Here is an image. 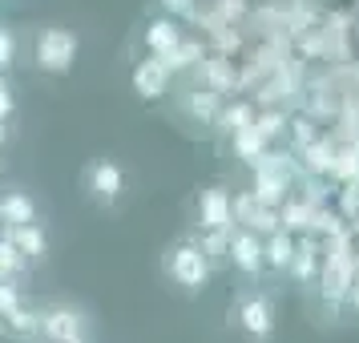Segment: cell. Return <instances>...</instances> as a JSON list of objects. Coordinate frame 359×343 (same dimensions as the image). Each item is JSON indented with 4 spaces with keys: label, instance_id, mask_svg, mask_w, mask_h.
<instances>
[{
    "label": "cell",
    "instance_id": "1",
    "mask_svg": "<svg viewBox=\"0 0 359 343\" xmlns=\"http://www.w3.org/2000/svg\"><path fill=\"white\" fill-rule=\"evenodd\" d=\"M230 327L246 343H271L278 331V307L262 287H243L230 303Z\"/></svg>",
    "mask_w": 359,
    "mask_h": 343
},
{
    "label": "cell",
    "instance_id": "2",
    "mask_svg": "<svg viewBox=\"0 0 359 343\" xmlns=\"http://www.w3.org/2000/svg\"><path fill=\"white\" fill-rule=\"evenodd\" d=\"M36 343H93V319L77 303H41Z\"/></svg>",
    "mask_w": 359,
    "mask_h": 343
},
{
    "label": "cell",
    "instance_id": "3",
    "mask_svg": "<svg viewBox=\"0 0 359 343\" xmlns=\"http://www.w3.org/2000/svg\"><path fill=\"white\" fill-rule=\"evenodd\" d=\"M162 267H165V275H170V283L186 295L206 291V287H210V275H214L210 255H206L202 243H194V238H182V243L170 246Z\"/></svg>",
    "mask_w": 359,
    "mask_h": 343
},
{
    "label": "cell",
    "instance_id": "4",
    "mask_svg": "<svg viewBox=\"0 0 359 343\" xmlns=\"http://www.w3.org/2000/svg\"><path fill=\"white\" fill-rule=\"evenodd\" d=\"M77 53H81L77 33L73 29H61V25H49L33 41V65L41 73H49V77H65L77 65Z\"/></svg>",
    "mask_w": 359,
    "mask_h": 343
},
{
    "label": "cell",
    "instance_id": "5",
    "mask_svg": "<svg viewBox=\"0 0 359 343\" xmlns=\"http://www.w3.org/2000/svg\"><path fill=\"white\" fill-rule=\"evenodd\" d=\"M81 186H85V198H89L93 206H101V210H114L117 202L126 198L130 178H126L121 162H114V158H93V162L85 166Z\"/></svg>",
    "mask_w": 359,
    "mask_h": 343
},
{
    "label": "cell",
    "instance_id": "6",
    "mask_svg": "<svg viewBox=\"0 0 359 343\" xmlns=\"http://www.w3.org/2000/svg\"><path fill=\"white\" fill-rule=\"evenodd\" d=\"M226 262L246 278V283H255V278L266 271L262 267V234L250 227H230L226 234Z\"/></svg>",
    "mask_w": 359,
    "mask_h": 343
},
{
    "label": "cell",
    "instance_id": "7",
    "mask_svg": "<svg viewBox=\"0 0 359 343\" xmlns=\"http://www.w3.org/2000/svg\"><path fill=\"white\" fill-rule=\"evenodd\" d=\"M194 218L202 234H226L234 227V202L226 186H206L194 202Z\"/></svg>",
    "mask_w": 359,
    "mask_h": 343
},
{
    "label": "cell",
    "instance_id": "8",
    "mask_svg": "<svg viewBox=\"0 0 359 343\" xmlns=\"http://www.w3.org/2000/svg\"><path fill=\"white\" fill-rule=\"evenodd\" d=\"M351 262L343 259V255H323V267H319V278H315V287L323 295V307L335 315V311L347 303V287H351Z\"/></svg>",
    "mask_w": 359,
    "mask_h": 343
},
{
    "label": "cell",
    "instance_id": "9",
    "mask_svg": "<svg viewBox=\"0 0 359 343\" xmlns=\"http://www.w3.org/2000/svg\"><path fill=\"white\" fill-rule=\"evenodd\" d=\"M130 85H133V93H137L142 101H162L165 93H170V85H174V73H170V65H165L162 57L149 53L146 61H137Z\"/></svg>",
    "mask_w": 359,
    "mask_h": 343
},
{
    "label": "cell",
    "instance_id": "10",
    "mask_svg": "<svg viewBox=\"0 0 359 343\" xmlns=\"http://www.w3.org/2000/svg\"><path fill=\"white\" fill-rule=\"evenodd\" d=\"M319 267H323L319 243H315L311 234H303V238H294V259H291V267H287V275L294 278V287H303V291H311V287H315V278H319Z\"/></svg>",
    "mask_w": 359,
    "mask_h": 343
},
{
    "label": "cell",
    "instance_id": "11",
    "mask_svg": "<svg viewBox=\"0 0 359 343\" xmlns=\"http://www.w3.org/2000/svg\"><path fill=\"white\" fill-rule=\"evenodd\" d=\"M0 234L8 238V243L17 246L20 255L29 262H45L49 259V234L41 222H20V227H0Z\"/></svg>",
    "mask_w": 359,
    "mask_h": 343
},
{
    "label": "cell",
    "instance_id": "12",
    "mask_svg": "<svg viewBox=\"0 0 359 343\" xmlns=\"http://www.w3.org/2000/svg\"><path fill=\"white\" fill-rule=\"evenodd\" d=\"M182 114L190 117L194 126H214L218 114H222V93L218 89H206V85L202 89L194 85V89L182 93Z\"/></svg>",
    "mask_w": 359,
    "mask_h": 343
},
{
    "label": "cell",
    "instance_id": "13",
    "mask_svg": "<svg viewBox=\"0 0 359 343\" xmlns=\"http://www.w3.org/2000/svg\"><path fill=\"white\" fill-rule=\"evenodd\" d=\"M291 259H294V234L283 230V227H275L266 238H262V267H266L271 275H287Z\"/></svg>",
    "mask_w": 359,
    "mask_h": 343
},
{
    "label": "cell",
    "instance_id": "14",
    "mask_svg": "<svg viewBox=\"0 0 359 343\" xmlns=\"http://www.w3.org/2000/svg\"><path fill=\"white\" fill-rule=\"evenodd\" d=\"M0 335L13 343H36V303H20L8 315H0Z\"/></svg>",
    "mask_w": 359,
    "mask_h": 343
},
{
    "label": "cell",
    "instance_id": "15",
    "mask_svg": "<svg viewBox=\"0 0 359 343\" xmlns=\"http://www.w3.org/2000/svg\"><path fill=\"white\" fill-rule=\"evenodd\" d=\"M20 222H41V206L25 190H4L0 194V227H20Z\"/></svg>",
    "mask_w": 359,
    "mask_h": 343
},
{
    "label": "cell",
    "instance_id": "16",
    "mask_svg": "<svg viewBox=\"0 0 359 343\" xmlns=\"http://www.w3.org/2000/svg\"><path fill=\"white\" fill-rule=\"evenodd\" d=\"M146 53H154V57H165L170 49H178L182 45V29H178V20H170V17H158V20H149L146 25Z\"/></svg>",
    "mask_w": 359,
    "mask_h": 343
},
{
    "label": "cell",
    "instance_id": "17",
    "mask_svg": "<svg viewBox=\"0 0 359 343\" xmlns=\"http://www.w3.org/2000/svg\"><path fill=\"white\" fill-rule=\"evenodd\" d=\"M234 149L243 154L246 162H259L262 154H266V137L255 126H243V130H234Z\"/></svg>",
    "mask_w": 359,
    "mask_h": 343
},
{
    "label": "cell",
    "instance_id": "18",
    "mask_svg": "<svg viewBox=\"0 0 359 343\" xmlns=\"http://www.w3.org/2000/svg\"><path fill=\"white\" fill-rule=\"evenodd\" d=\"M25 271H29V259L0 234V278H20Z\"/></svg>",
    "mask_w": 359,
    "mask_h": 343
},
{
    "label": "cell",
    "instance_id": "19",
    "mask_svg": "<svg viewBox=\"0 0 359 343\" xmlns=\"http://www.w3.org/2000/svg\"><path fill=\"white\" fill-rule=\"evenodd\" d=\"M165 65H170V73H182V69H194L198 61H202V49H198V45H186V41H182L178 49H170L162 57Z\"/></svg>",
    "mask_w": 359,
    "mask_h": 343
},
{
    "label": "cell",
    "instance_id": "20",
    "mask_svg": "<svg viewBox=\"0 0 359 343\" xmlns=\"http://www.w3.org/2000/svg\"><path fill=\"white\" fill-rule=\"evenodd\" d=\"M331 166H335V149L327 146V142H311L307 146V170L323 174V170H331Z\"/></svg>",
    "mask_w": 359,
    "mask_h": 343
},
{
    "label": "cell",
    "instance_id": "21",
    "mask_svg": "<svg viewBox=\"0 0 359 343\" xmlns=\"http://www.w3.org/2000/svg\"><path fill=\"white\" fill-rule=\"evenodd\" d=\"M13 65H17V33L0 25V73H8Z\"/></svg>",
    "mask_w": 359,
    "mask_h": 343
},
{
    "label": "cell",
    "instance_id": "22",
    "mask_svg": "<svg viewBox=\"0 0 359 343\" xmlns=\"http://www.w3.org/2000/svg\"><path fill=\"white\" fill-rule=\"evenodd\" d=\"M13 117H17V89H13V81L0 73V121L8 126Z\"/></svg>",
    "mask_w": 359,
    "mask_h": 343
},
{
    "label": "cell",
    "instance_id": "23",
    "mask_svg": "<svg viewBox=\"0 0 359 343\" xmlns=\"http://www.w3.org/2000/svg\"><path fill=\"white\" fill-rule=\"evenodd\" d=\"M25 303V295H20L17 278H0V315H8L13 307H20Z\"/></svg>",
    "mask_w": 359,
    "mask_h": 343
},
{
    "label": "cell",
    "instance_id": "24",
    "mask_svg": "<svg viewBox=\"0 0 359 343\" xmlns=\"http://www.w3.org/2000/svg\"><path fill=\"white\" fill-rule=\"evenodd\" d=\"M255 130H259L262 137L271 142V137H278V133L287 130V117H283V114H262L259 121H255Z\"/></svg>",
    "mask_w": 359,
    "mask_h": 343
},
{
    "label": "cell",
    "instance_id": "25",
    "mask_svg": "<svg viewBox=\"0 0 359 343\" xmlns=\"http://www.w3.org/2000/svg\"><path fill=\"white\" fill-rule=\"evenodd\" d=\"M347 307L359 315V278H351V287H347Z\"/></svg>",
    "mask_w": 359,
    "mask_h": 343
},
{
    "label": "cell",
    "instance_id": "26",
    "mask_svg": "<svg viewBox=\"0 0 359 343\" xmlns=\"http://www.w3.org/2000/svg\"><path fill=\"white\" fill-rule=\"evenodd\" d=\"M165 8H174V13H182V8H190V0H162Z\"/></svg>",
    "mask_w": 359,
    "mask_h": 343
},
{
    "label": "cell",
    "instance_id": "27",
    "mask_svg": "<svg viewBox=\"0 0 359 343\" xmlns=\"http://www.w3.org/2000/svg\"><path fill=\"white\" fill-rule=\"evenodd\" d=\"M4 142H8V126L0 121V154H4Z\"/></svg>",
    "mask_w": 359,
    "mask_h": 343
}]
</instances>
